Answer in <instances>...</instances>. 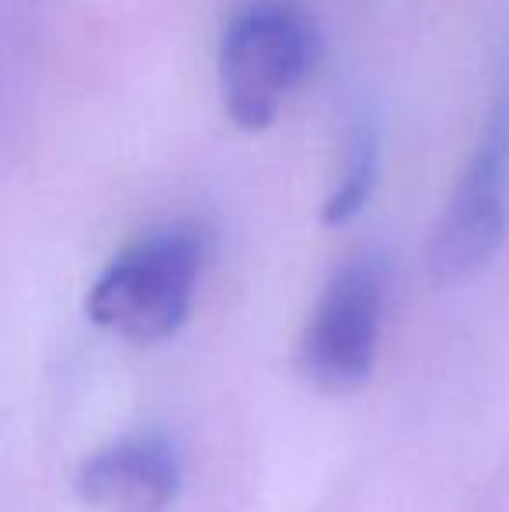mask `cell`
Listing matches in <instances>:
<instances>
[{
	"label": "cell",
	"instance_id": "obj_3",
	"mask_svg": "<svg viewBox=\"0 0 509 512\" xmlns=\"http://www.w3.org/2000/svg\"><path fill=\"white\" fill-rule=\"evenodd\" d=\"M509 234V91L492 108L475 150L429 234L426 262L436 283H461L485 269Z\"/></svg>",
	"mask_w": 509,
	"mask_h": 512
},
{
	"label": "cell",
	"instance_id": "obj_4",
	"mask_svg": "<svg viewBox=\"0 0 509 512\" xmlns=\"http://www.w3.org/2000/svg\"><path fill=\"white\" fill-rule=\"evenodd\" d=\"M381 324L384 269L374 255H360L321 290L300 338V370L321 391H353L377 363Z\"/></svg>",
	"mask_w": 509,
	"mask_h": 512
},
{
	"label": "cell",
	"instance_id": "obj_1",
	"mask_svg": "<svg viewBox=\"0 0 509 512\" xmlns=\"http://www.w3.org/2000/svg\"><path fill=\"white\" fill-rule=\"evenodd\" d=\"M321 28L297 0H245L220 32V102L238 129L262 133L321 60Z\"/></svg>",
	"mask_w": 509,
	"mask_h": 512
},
{
	"label": "cell",
	"instance_id": "obj_2",
	"mask_svg": "<svg viewBox=\"0 0 509 512\" xmlns=\"http://www.w3.org/2000/svg\"><path fill=\"white\" fill-rule=\"evenodd\" d=\"M206 262L196 223H164L126 244L91 283L84 310L98 328L136 345L171 338L185 324Z\"/></svg>",
	"mask_w": 509,
	"mask_h": 512
},
{
	"label": "cell",
	"instance_id": "obj_5",
	"mask_svg": "<svg viewBox=\"0 0 509 512\" xmlns=\"http://www.w3.org/2000/svg\"><path fill=\"white\" fill-rule=\"evenodd\" d=\"M182 453L161 432H136L102 446L74 478L91 512H168L182 492Z\"/></svg>",
	"mask_w": 509,
	"mask_h": 512
},
{
	"label": "cell",
	"instance_id": "obj_6",
	"mask_svg": "<svg viewBox=\"0 0 509 512\" xmlns=\"http://www.w3.org/2000/svg\"><path fill=\"white\" fill-rule=\"evenodd\" d=\"M377 175H381V140H377V126L370 119H360L349 129L346 150H342V171L339 182L332 185L325 206H321V220L325 227H342L353 216L363 213L377 189Z\"/></svg>",
	"mask_w": 509,
	"mask_h": 512
}]
</instances>
